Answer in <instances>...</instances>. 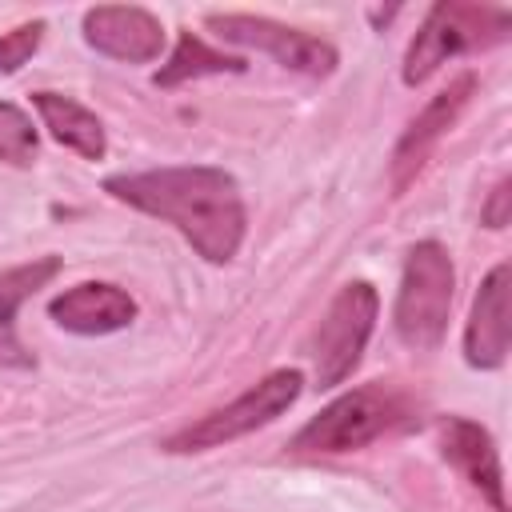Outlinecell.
<instances>
[{
    "label": "cell",
    "instance_id": "cell-1",
    "mask_svg": "<svg viewBox=\"0 0 512 512\" xmlns=\"http://www.w3.org/2000/svg\"><path fill=\"white\" fill-rule=\"evenodd\" d=\"M104 192L172 224L208 264H228L248 228L240 184L212 164H172L148 172H120L104 180Z\"/></svg>",
    "mask_w": 512,
    "mask_h": 512
},
{
    "label": "cell",
    "instance_id": "cell-2",
    "mask_svg": "<svg viewBox=\"0 0 512 512\" xmlns=\"http://www.w3.org/2000/svg\"><path fill=\"white\" fill-rule=\"evenodd\" d=\"M420 420V400L392 384V380H372L360 384L344 396H336L328 408H320L288 444L296 456H336V452H356L388 432L412 428Z\"/></svg>",
    "mask_w": 512,
    "mask_h": 512
},
{
    "label": "cell",
    "instance_id": "cell-3",
    "mask_svg": "<svg viewBox=\"0 0 512 512\" xmlns=\"http://www.w3.org/2000/svg\"><path fill=\"white\" fill-rule=\"evenodd\" d=\"M512 32V12L504 4H472V0H440L428 8L420 32L404 56V84H424L444 60L504 44Z\"/></svg>",
    "mask_w": 512,
    "mask_h": 512
},
{
    "label": "cell",
    "instance_id": "cell-4",
    "mask_svg": "<svg viewBox=\"0 0 512 512\" xmlns=\"http://www.w3.org/2000/svg\"><path fill=\"white\" fill-rule=\"evenodd\" d=\"M452 288H456V268L444 244L420 240L404 256V276L392 308V328L396 336L416 348L432 352L440 348L448 332V312H452Z\"/></svg>",
    "mask_w": 512,
    "mask_h": 512
},
{
    "label": "cell",
    "instance_id": "cell-5",
    "mask_svg": "<svg viewBox=\"0 0 512 512\" xmlns=\"http://www.w3.org/2000/svg\"><path fill=\"white\" fill-rule=\"evenodd\" d=\"M304 392V372L300 368H280V372H268L260 384H252L244 396H236L232 404L224 408H212L208 416L184 424L180 432L164 436L160 448L172 452V456H184V452H208V448H220L228 440H240L264 424H272L276 416H284Z\"/></svg>",
    "mask_w": 512,
    "mask_h": 512
},
{
    "label": "cell",
    "instance_id": "cell-6",
    "mask_svg": "<svg viewBox=\"0 0 512 512\" xmlns=\"http://www.w3.org/2000/svg\"><path fill=\"white\" fill-rule=\"evenodd\" d=\"M376 312H380V296L368 280H348L332 296V304L312 336L316 388H336L352 376V368L360 364L364 344L376 328Z\"/></svg>",
    "mask_w": 512,
    "mask_h": 512
},
{
    "label": "cell",
    "instance_id": "cell-7",
    "mask_svg": "<svg viewBox=\"0 0 512 512\" xmlns=\"http://www.w3.org/2000/svg\"><path fill=\"white\" fill-rule=\"evenodd\" d=\"M204 24L228 40V44H240V48H256L264 56H272L276 64H284L288 72H300V76H332L340 56L328 40L304 32V28H288L280 20H268V16H248V12H208Z\"/></svg>",
    "mask_w": 512,
    "mask_h": 512
},
{
    "label": "cell",
    "instance_id": "cell-8",
    "mask_svg": "<svg viewBox=\"0 0 512 512\" xmlns=\"http://www.w3.org/2000/svg\"><path fill=\"white\" fill-rule=\"evenodd\" d=\"M472 92H476V72H460L448 88H440L424 108H420V116H412V124L400 132V140H396V148H392V164H388V176H392V192L400 196L412 180H416V172L424 168V160H428V152L448 136V128L460 120V112H464V104L472 100Z\"/></svg>",
    "mask_w": 512,
    "mask_h": 512
},
{
    "label": "cell",
    "instance_id": "cell-9",
    "mask_svg": "<svg viewBox=\"0 0 512 512\" xmlns=\"http://www.w3.org/2000/svg\"><path fill=\"white\" fill-rule=\"evenodd\" d=\"M440 452L496 512H508L500 452H496V440L484 424H476L468 416H448L440 424Z\"/></svg>",
    "mask_w": 512,
    "mask_h": 512
},
{
    "label": "cell",
    "instance_id": "cell-10",
    "mask_svg": "<svg viewBox=\"0 0 512 512\" xmlns=\"http://www.w3.org/2000/svg\"><path fill=\"white\" fill-rule=\"evenodd\" d=\"M84 40L112 56V60H128V64H148L160 56L164 48V24L148 12V8H88L84 12Z\"/></svg>",
    "mask_w": 512,
    "mask_h": 512
},
{
    "label": "cell",
    "instance_id": "cell-11",
    "mask_svg": "<svg viewBox=\"0 0 512 512\" xmlns=\"http://www.w3.org/2000/svg\"><path fill=\"white\" fill-rule=\"evenodd\" d=\"M48 316L64 332H76V336H108V332H120V328H128L136 320V300L124 288H116V284L84 280L76 288H64L48 304Z\"/></svg>",
    "mask_w": 512,
    "mask_h": 512
},
{
    "label": "cell",
    "instance_id": "cell-12",
    "mask_svg": "<svg viewBox=\"0 0 512 512\" xmlns=\"http://www.w3.org/2000/svg\"><path fill=\"white\" fill-rule=\"evenodd\" d=\"M464 360L472 368H500L508 360V264H496L472 300Z\"/></svg>",
    "mask_w": 512,
    "mask_h": 512
},
{
    "label": "cell",
    "instance_id": "cell-13",
    "mask_svg": "<svg viewBox=\"0 0 512 512\" xmlns=\"http://www.w3.org/2000/svg\"><path fill=\"white\" fill-rule=\"evenodd\" d=\"M60 268H64L60 256H32L28 264H16V268H4L0 272V368H32L36 364V356L16 336V312Z\"/></svg>",
    "mask_w": 512,
    "mask_h": 512
},
{
    "label": "cell",
    "instance_id": "cell-14",
    "mask_svg": "<svg viewBox=\"0 0 512 512\" xmlns=\"http://www.w3.org/2000/svg\"><path fill=\"white\" fill-rule=\"evenodd\" d=\"M32 104L56 144L72 148L84 160H104L108 136H104V124L96 120V112H88L80 100H72L64 92H32Z\"/></svg>",
    "mask_w": 512,
    "mask_h": 512
},
{
    "label": "cell",
    "instance_id": "cell-15",
    "mask_svg": "<svg viewBox=\"0 0 512 512\" xmlns=\"http://www.w3.org/2000/svg\"><path fill=\"white\" fill-rule=\"evenodd\" d=\"M224 72H248V60L244 56H228V52H216L212 44H204L196 32H180L168 64L152 76L156 88H180L188 80H200V76H224Z\"/></svg>",
    "mask_w": 512,
    "mask_h": 512
},
{
    "label": "cell",
    "instance_id": "cell-16",
    "mask_svg": "<svg viewBox=\"0 0 512 512\" xmlns=\"http://www.w3.org/2000/svg\"><path fill=\"white\" fill-rule=\"evenodd\" d=\"M0 160L28 168L36 160V128L16 104H0Z\"/></svg>",
    "mask_w": 512,
    "mask_h": 512
},
{
    "label": "cell",
    "instance_id": "cell-17",
    "mask_svg": "<svg viewBox=\"0 0 512 512\" xmlns=\"http://www.w3.org/2000/svg\"><path fill=\"white\" fill-rule=\"evenodd\" d=\"M40 40H44V20H28V24L12 28V32H4L0 36V72L24 68L32 60V52L40 48Z\"/></svg>",
    "mask_w": 512,
    "mask_h": 512
},
{
    "label": "cell",
    "instance_id": "cell-18",
    "mask_svg": "<svg viewBox=\"0 0 512 512\" xmlns=\"http://www.w3.org/2000/svg\"><path fill=\"white\" fill-rule=\"evenodd\" d=\"M512 184L508 180H500L492 192H488V204L480 208V220L488 224V228H504L508 224V200H512V192H508Z\"/></svg>",
    "mask_w": 512,
    "mask_h": 512
}]
</instances>
